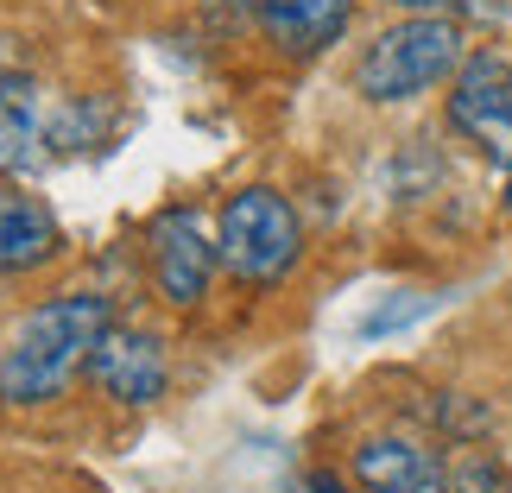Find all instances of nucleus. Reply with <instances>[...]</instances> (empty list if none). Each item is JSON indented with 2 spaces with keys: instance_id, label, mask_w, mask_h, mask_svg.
<instances>
[{
  "instance_id": "12",
  "label": "nucleus",
  "mask_w": 512,
  "mask_h": 493,
  "mask_svg": "<svg viewBox=\"0 0 512 493\" xmlns=\"http://www.w3.org/2000/svg\"><path fill=\"white\" fill-rule=\"evenodd\" d=\"M386 7H411V13H443L449 0H386Z\"/></svg>"
},
{
  "instance_id": "9",
  "label": "nucleus",
  "mask_w": 512,
  "mask_h": 493,
  "mask_svg": "<svg viewBox=\"0 0 512 493\" xmlns=\"http://www.w3.org/2000/svg\"><path fill=\"white\" fill-rule=\"evenodd\" d=\"M57 247H64L57 215L13 184L0 190V272H32V266L57 260Z\"/></svg>"
},
{
  "instance_id": "11",
  "label": "nucleus",
  "mask_w": 512,
  "mask_h": 493,
  "mask_svg": "<svg viewBox=\"0 0 512 493\" xmlns=\"http://www.w3.org/2000/svg\"><path fill=\"white\" fill-rule=\"evenodd\" d=\"M405 493H449V481H443V468H430V475L418 487H405Z\"/></svg>"
},
{
  "instance_id": "14",
  "label": "nucleus",
  "mask_w": 512,
  "mask_h": 493,
  "mask_svg": "<svg viewBox=\"0 0 512 493\" xmlns=\"http://www.w3.org/2000/svg\"><path fill=\"white\" fill-rule=\"evenodd\" d=\"M506 209H512V184H506Z\"/></svg>"
},
{
  "instance_id": "4",
  "label": "nucleus",
  "mask_w": 512,
  "mask_h": 493,
  "mask_svg": "<svg viewBox=\"0 0 512 493\" xmlns=\"http://www.w3.org/2000/svg\"><path fill=\"white\" fill-rule=\"evenodd\" d=\"M449 121H456L468 140H475L487 159L512 165V64L494 51H475L456 70V89H449Z\"/></svg>"
},
{
  "instance_id": "6",
  "label": "nucleus",
  "mask_w": 512,
  "mask_h": 493,
  "mask_svg": "<svg viewBox=\"0 0 512 493\" xmlns=\"http://www.w3.org/2000/svg\"><path fill=\"white\" fill-rule=\"evenodd\" d=\"M89 373L102 380L108 399H121V405H152V399H165V380H171V367H165V342H159V335H146V329H121V323L102 335V348H95Z\"/></svg>"
},
{
  "instance_id": "5",
  "label": "nucleus",
  "mask_w": 512,
  "mask_h": 493,
  "mask_svg": "<svg viewBox=\"0 0 512 493\" xmlns=\"http://www.w3.org/2000/svg\"><path fill=\"white\" fill-rule=\"evenodd\" d=\"M146 260H152V285H159V298L171 310H190V304H203L209 272H215V260H222V247H209L196 209H165L159 222H152Z\"/></svg>"
},
{
  "instance_id": "1",
  "label": "nucleus",
  "mask_w": 512,
  "mask_h": 493,
  "mask_svg": "<svg viewBox=\"0 0 512 493\" xmlns=\"http://www.w3.org/2000/svg\"><path fill=\"white\" fill-rule=\"evenodd\" d=\"M108 329H114V310L95 291H70V298H45L38 310H26V323L0 348V399L7 405L64 399L70 380L95 361Z\"/></svg>"
},
{
  "instance_id": "2",
  "label": "nucleus",
  "mask_w": 512,
  "mask_h": 493,
  "mask_svg": "<svg viewBox=\"0 0 512 493\" xmlns=\"http://www.w3.org/2000/svg\"><path fill=\"white\" fill-rule=\"evenodd\" d=\"M462 57V26L443 13H411L399 26H386L354 64V89L367 102H411V95L437 89L443 76H456Z\"/></svg>"
},
{
  "instance_id": "13",
  "label": "nucleus",
  "mask_w": 512,
  "mask_h": 493,
  "mask_svg": "<svg viewBox=\"0 0 512 493\" xmlns=\"http://www.w3.org/2000/svg\"><path fill=\"white\" fill-rule=\"evenodd\" d=\"M203 7H215V13H247V7H260V0H203Z\"/></svg>"
},
{
  "instance_id": "7",
  "label": "nucleus",
  "mask_w": 512,
  "mask_h": 493,
  "mask_svg": "<svg viewBox=\"0 0 512 493\" xmlns=\"http://www.w3.org/2000/svg\"><path fill=\"white\" fill-rule=\"evenodd\" d=\"M354 19V0H260V26L285 57H317Z\"/></svg>"
},
{
  "instance_id": "3",
  "label": "nucleus",
  "mask_w": 512,
  "mask_h": 493,
  "mask_svg": "<svg viewBox=\"0 0 512 493\" xmlns=\"http://www.w3.org/2000/svg\"><path fill=\"white\" fill-rule=\"evenodd\" d=\"M215 247H222V266L247 285H279L291 266L304 260V228L298 209L285 203L279 190L253 184L234 190L222 209V228H215Z\"/></svg>"
},
{
  "instance_id": "10",
  "label": "nucleus",
  "mask_w": 512,
  "mask_h": 493,
  "mask_svg": "<svg viewBox=\"0 0 512 493\" xmlns=\"http://www.w3.org/2000/svg\"><path fill=\"white\" fill-rule=\"evenodd\" d=\"M430 468H437V462H430L418 443H405V437H380V443L354 449V475H361L367 487H380V493H405V487H418Z\"/></svg>"
},
{
  "instance_id": "8",
  "label": "nucleus",
  "mask_w": 512,
  "mask_h": 493,
  "mask_svg": "<svg viewBox=\"0 0 512 493\" xmlns=\"http://www.w3.org/2000/svg\"><path fill=\"white\" fill-rule=\"evenodd\" d=\"M45 146H51V127H45V102L26 76H0V171L7 177H26L45 165Z\"/></svg>"
}]
</instances>
